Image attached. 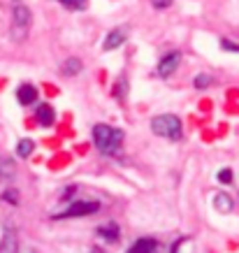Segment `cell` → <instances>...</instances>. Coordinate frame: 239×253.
Returning a JSON list of instances; mask_svg holds the SVG:
<instances>
[{
	"label": "cell",
	"mask_w": 239,
	"mask_h": 253,
	"mask_svg": "<svg viewBox=\"0 0 239 253\" xmlns=\"http://www.w3.org/2000/svg\"><path fill=\"white\" fill-rule=\"evenodd\" d=\"M91 135L93 144L102 156H116L121 151V144H123V130L121 128H114L107 123H95Z\"/></svg>",
	"instance_id": "cell-1"
},
{
	"label": "cell",
	"mask_w": 239,
	"mask_h": 253,
	"mask_svg": "<svg viewBox=\"0 0 239 253\" xmlns=\"http://www.w3.org/2000/svg\"><path fill=\"white\" fill-rule=\"evenodd\" d=\"M151 130H154V135H158V137L177 142V139H181V135H184V126L179 121V116H174V114H158L151 119Z\"/></svg>",
	"instance_id": "cell-2"
},
{
	"label": "cell",
	"mask_w": 239,
	"mask_h": 253,
	"mask_svg": "<svg viewBox=\"0 0 239 253\" xmlns=\"http://www.w3.org/2000/svg\"><path fill=\"white\" fill-rule=\"evenodd\" d=\"M100 211V202L98 200H79V202H72L63 211H56L51 218L61 221V218H81V216H93Z\"/></svg>",
	"instance_id": "cell-3"
},
{
	"label": "cell",
	"mask_w": 239,
	"mask_h": 253,
	"mask_svg": "<svg viewBox=\"0 0 239 253\" xmlns=\"http://www.w3.org/2000/svg\"><path fill=\"white\" fill-rule=\"evenodd\" d=\"M31 9L23 5L21 0H14L12 2V26H14V38L16 40H23L28 26H31Z\"/></svg>",
	"instance_id": "cell-4"
},
{
	"label": "cell",
	"mask_w": 239,
	"mask_h": 253,
	"mask_svg": "<svg viewBox=\"0 0 239 253\" xmlns=\"http://www.w3.org/2000/svg\"><path fill=\"white\" fill-rule=\"evenodd\" d=\"M179 63H181V54H179V51H170V54H165L160 58V63H158V75H160L162 79H167L172 72L179 68Z\"/></svg>",
	"instance_id": "cell-5"
},
{
	"label": "cell",
	"mask_w": 239,
	"mask_h": 253,
	"mask_svg": "<svg viewBox=\"0 0 239 253\" xmlns=\"http://www.w3.org/2000/svg\"><path fill=\"white\" fill-rule=\"evenodd\" d=\"M0 253H19V239L12 225H5L2 239H0Z\"/></svg>",
	"instance_id": "cell-6"
},
{
	"label": "cell",
	"mask_w": 239,
	"mask_h": 253,
	"mask_svg": "<svg viewBox=\"0 0 239 253\" xmlns=\"http://www.w3.org/2000/svg\"><path fill=\"white\" fill-rule=\"evenodd\" d=\"M125 40H128V31L125 28H114V31L107 33V38L102 42V49L105 51H114V49H119V46L123 44Z\"/></svg>",
	"instance_id": "cell-7"
},
{
	"label": "cell",
	"mask_w": 239,
	"mask_h": 253,
	"mask_svg": "<svg viewBox=\"0 0 239 253\" xmlns=\"http://www.w3.org/2000/svg\"><path fill=\"white\" fill-rule=\"evenodd\" d=\"M16 100H19V105L28 107V105H33L38 100V88L33 84H21L16 88Z\"/></svg>",
	"instance_id": "cell-8"
},
{
	"label": "cell",
	"mask_w": 239,
	"mask_h": 253,
	"mask_svg": "<svg viewBox=\"0 0 239 253\" xmlns=\"http://www.w3.org/2000/svg\"><path fill=\"white\" fill-rule=\"evenodd\" d=\"M128 253H160V251H158V242L154 237H142L128 249Z\"/></svg>",
	"instance_id": "cell-9"
},
{
	"label": "cell",
	"mask_w": 239,
	"mask_h": 253,
	"mask_svg": "<svg viewBox=\"0 0 239 253\" xmlns=\"http://www.w3.org/2000/svg\"><path fill=\"white\" fill-rule=\"evenodd\" d=\"M35 116H38V123L40 126H44V128H49V126H54L56 123V112H54V107H51L49 102L40 105L38 112H35Z\"/></svg>",
	"instance_id": "cell-10"
},
{
	"label": "cell",
	"mask_w": 239,
	"mask_h": 253,
	"mask_svg": "<svg viewBox=\"0 0 239 253\" xmlns=\"http://www.w3.org/2000/svg\"><path fill=\"white\" fill-rule=\"evenodd\" d=\"M98 237L105 239V242H112V244H114V242H119V225H116L114 221L100 225V228H98Z\"/></svg>",
	"instance_id": "cell-11"
},
{
	"label": "cell",
	"mask_w": 239,
	"mask_h": 253,
	"mask_svg": "<svg viewBox=\"0 0 239 253\" xmlns=\"http://www.w3.org/2000/svg\"><path fill=\"white\" fill-rule=\"evenodd\" d=\"M170 253H195V239L193 237H179L170 246Z\"/></svg>",
	"instance_id": "cell-12"
},
{
	"label": "cell",
	"mask_w": 239,
	"mask_h": 253,
	"mask_svg": "<svg viewBox=\"0 0 239 253\" xmlns=\"http://www.w3.org/2000/svg\"><path fill=\"white\" fill-rule=\"evenodd\" d=\"M214 207L221 211V214H230L232 209H235V202L228 193H218L216 198H214Z\"/></svg>",
	"instance_id": "cell-13"
},
{
	"label": "cell",
	"mask_w": 239,
	"mask_h": 253,
	"mask_svg": "<svg viewBox=\"0 0 239 253\" xmlns=\"http://www.w3.org/2000/svg\"><path fill=\"white\" fill-rule=\"evenodd\" d=\"M16 174V165L12 158H0V179L2 181H12Z\"/></svg>",
	"instance_id": "cell-14"
},
{
	"label": "cell",
	"mask_w": 239,
	"mask_h": 253,
	"mask_svg": "<svg viewBox=\"0 0 239 253\" xmlns=\"http://www.w3.org/2000/svg\"><path fill=\"white\" fill-rule=\"evenodd\" d=\"M128 93H130V82H128V77H119V82H116L114 86V98L119 100V102H125L128 100Z\"/></svg>",
	"instance_id": "cell-15"
},
{
	"label": "cell",
	"mask_w": 239,
	"mask_h": 253,
	"mask_svg": "<svg viewBox=\"0 0 239 253\" xmlns=\"http://www.w3.org/2000/svg\"><path fill=\"white\" fill-rule=\"evenodd\" d=\"M81 72V61L79 58H68V61L63 63V75H68V77H75V75H79Z\"/></svg>",
	"instance_id": "cell-16"
},
{
	"label": "cell",
	"mask_w": 239,
	"mask_h": 253,
	"mask_svg": "<svg viewBox=\"0 0 239 253\" xmlns=\"http://www.w3.org/2000/svg\"><path fill=\"white\" fill-rule=\"evenodd\" d=\"M33 151H35V142H33V139H21V142L16 144V156H19V158H28Z\"/></svg>",
	"instance_id": "cell-17"
},
{
	"label": "cell",
	"mask_w": 239,
	"mask_h": 253,
	"mask_svg": "<svg viewBox=\"0 0 239 253\" xmlns=\"http://www.w3.org/2000/svg\"><path fill=\"white\" fill-rule=\"evenodd\" d=\"M65 9H72V12H84L88 7V0H58Z\"/></svg>",
	"instance_id": "cell-18"
},
{
	"label": "cell",
	"mask_w": 239,
	"mask_h": 253,
	"mask_svg": "<svg viewBox=\"0 0 239 253\" xmlns=\"http://www.w3.org/2000/svg\"><path fill=\"white\" fill-rule=\"evenodd\" d=\"M211 84H214V79L209 77V75H198V77H195V82H193V86H195V88H200V91L209 88Z\"/></svg>",
	"instance_id": "cell-19"
},
{
	"label": "cell",
	"mask_w": 239,
	"mask_h": 253,
	"mask_svg": "<svg viewBox=\"0 0 239 253\" xmlns=\"http://www.w3.org/2000/svg\"><path fill=\"white\" fill-rule=\"evenodd\" d=\"M2 200H5V202H9V205H19V191H14V188L2 191Z\"/></svg>",
	"instance_id": "cell-20"
},
{
	"label": "cell",
	"mask_w": 239,
	"mask_h": 253,
	"mask_svg": "<svg viewBox=\"0 0 239 253\" xmlns=\"http://www.w3.org/2000/svg\"><path fill=\"white\" fill-rule=\"evenodd\" d=\"M218 181H221V184H230L232 181V169L230 168L221 169V172H218Z\"/></svg>",
	"instance_id": "cell-21"
},
{
	"label": "cell",
	"mask_w": 239,
	"mask_h": 253,
	"mask_svg": "<svg viewBox=\"0 0 239 253\" xmlns=\"http://www.w3.org/2000/svg\"><path fill=\"white\" fill-rule=\"evenodd\" d=\"M221 46H223L225 51H235V54H239V44H235V42H230V40H221Z\"/></svg>",
	"instance_id": "cell-22"
},
{
	"label": "cell",
	"mask_w": 239,
	"mask_h": 253,
	"mask_svg": "<svg viewBox=\"0 0 239 253\" xmlns=\"http://www.w3.org/2000/svg\"><path fill=\"white\" fill-rule=\"evenodd\" d=\"M170 5H172V0H154L156 9H165V7H170Z\"/></svg>",
	"instance_id": "cell-23"
},
{
	"label": "cell",
	"mask_w": 239,
	"mask_h": 253,
	"mask_svg": "<svg viewBox=\"0 0 239 253\" xmlns=\"http://www.w3.org/2000/svg\"><path fill=\"white\" fill-rule=\"evenodd\" d=\"M75 193H77V186H70V188H65V191H63L61 200H68V198H72Z\"/></svg>",
	"instance_id": "cell-24"
},
{
	"label": "cell",
	"mask_w": 239,
	"mask_h": 253,
	"mask_svg": "<svg viewBox=\"0 0 239 253\" xmlns=\"http://www.w3.org/2000/svg\"><path fill=\"white\" fill-rule=\"evenodd\" d=\"M19 253H38L35 249H31V246H26V249H19Z\"/></svg>",
	"instance_id": "cell-25"
}]
</instances>
